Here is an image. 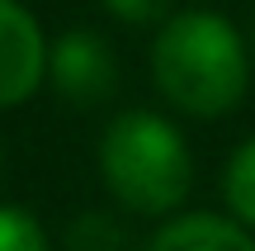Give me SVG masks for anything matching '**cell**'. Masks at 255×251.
Wrapping results in <instances>:
<instances>
[{"label": "cell", "instance_id": "obj_1", "mask_svg": "<svg viewBox=\"0 0 255 251\" xmlns=\"http://www.w3.org/2000/svg\"><path fill=\"white\" fill-rule=\"evenodd\" d=\"M151 76L175 109L222 119L246 100L251 57L241 33L213 9H184L161 24L151 43Z\"/></svg>", "mask_w": 255, "mask_h": 251}, {"label": "cell", "instance_id": "obj_2", "mask_svg": "<svg viewBox=\"0 0 255 251\" xmlns=\"http://www.w3.org/2000/svg\"><path fill=\"white\" fill-rule=\"evenodd\" d=\"M104 190L128 214H175L194 190V152L170 119L151 109H128L100 138Z\"/></svg>", "mask_w": 255, "mask_h": 251}, {"label": "cell", "instance_id": "obj_3", "mask_svg": "<svg viewBox=\"0 0 255 251\" xmlns=\"http://www.w3.org/2000/svg\"><path fill=\"white\" fill-rule=\"evenodd\" d=\"M47 76L62 90L66 104H81V109H95L114 95L119 85V62H114L109 43L90 28H71L62 33L52 47H47Z\"/></svg>", "mask_w": 255, "mask_h": 251}, {"label": "cell", "instance_id": "obj_4", "mask_svg": "<svg viewBox=\"0 0 255 251\" xmlns=\"http://www.w3.org/2000/svg\"><path fill=\"white\" fill-rule=\"evenodd\" d=\"M47 43L19 0H0V109H14L43 85Z\"/></svg>", "mask_w": 255, "mask_h": 251}, {"label": "cell", "instance_id": "obj_5", "mask_svg": "<svg viewBox=\"0 0 255 251\" xmlns=\"http://www.w3.org/2000/svg\"><path fill=\"white\" fill-rule=\"evenodd\" d=\"M142 251H255V237L222 214H175Z\"/></svg>", "mask_w": 255, "mask_h": 251}, {"label": "cell", "instance_id": "obj_6", "mask_svg": "<svg viewBox=\"0 0 255 251\" xmlns=\"http://www.w3.org/2000/svg\"><path fill=\"white\" fill-rule=\"evenodd\" d=\"M222 199H227L232 218H237L241 228H255V138H246L227 157V171H222Z\"/></svg>", "mask_w": 255, "mask_h": 251}, {"label": "cell", "instance_id": "obj_7", "mask_svg": "<svg viewBox=\"0 0 255 251\" xmlns=\"http://www.w3.org/2000/svg\"><path fill=\"white\" fill-rule=\"evenodd\" d=\"M0 251H47V233L24 204H0Z\"/></svg>", "mask_w": 255, "mask_h": 251}, {"label": "cell", "instance_id": "obj_8", "mask_svg": "<svg viewBox=\"0 0 255 251\" xmlns=\"http://www.w3.org/2000/svg\"><path fill=\"white\" fill-rule=\"evenodd\" d=\"M66 247L71 251H128V233L109 214H85L81 223H71Z\"/></svg>", "mask_w": 255, "mask_h": 251}, {"label": "cell", "instance_id": "obj_9", "mask_svg": "<svg viewBox=\"0 0 255 251\" xmlns=\"http://www.w3.org/2000/svg\"><path fill=\"white\" fill-rule=\"evenodd\" d=\"M104 9L123 24H156V19H165L170 0H104Z\"/></svg>", "mask_w": 255, "mask_h": 251}]
</instances>
